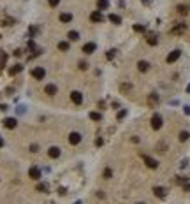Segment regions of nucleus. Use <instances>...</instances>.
<instances>
[{
	"instance_id": "nucleus-13",
	"label": "nucleus",
	"mask_w": 190,
	"mask_h": 204,
	"mask_svg": "<svg viewBox=\"0 0 190 204\" xmlns=\"http://www.w3.org/2000/svg\"><path fill=\"white\" fill-rule=\"evenodd\" d=\"M48 155H49L51 158H58V157H60V148H56V146H51V148L48 150Z\"/></svg>"
},
{
	"instance_id": "nucleus-31",
	"label": "nucleus",
	"mask_w": 190,
	"mask_h": 204,
	"mask_svg": "<svg viewBox=\"0 0 190 204\" xmlns=\"http://www.w3.org/2000/svg\"><path fill=\"white\" fill-rule=\"evenodd\" d=\"M48 2H49V5H51V7H56V5L60 4V0H48Z\"/></svg>"
},
{
	"instance_id": "nucleus-12",
	"label": "nucleus",
	"mask_w": 190,
	"mask_h": 204,
	"mask_svg": "<svg viewBox=\"0 0 190 204\" xmlns=\"http://www.w3.org/2000/svg\"><path fill=\"white\" fill-rule=\"evenodd\" d=\"M158 100H160V99H158V93H150V97H148V104H150L152 107H153V106H157V104H158Z\"/></svg>"
},
{
	"instance_id": "nucleus-8",
	"label": "nucleus",
	"mask_w": 190,
	"mask_h": 204,
	"mask_svg": "<svg viewBox=\"0 0 190 204\" xmlns=\"http://www.w3.org/2000/svg\"><path fill=\"white\" fill-rule=\"evenodd\" d=\"M97 9H99V11L109 9V0H97Z\"/></svg>"
},
{
	"instance_id": "nucleus-7",
	"label": "nucleus",
	"mask_w": 190,
	"mask_h": 204,
	"mask_svg": "<svg viewBox=\"0 0 190 204\" xmlns=\"http://www.w3.org/2000/svg\"><path fill=\"white\" fill-rule=\"evenodd\" d=\"M95 44L93 42H86V44H84V46H83V53H86V55H92L93 51H95Z\"/></svg>"
},
{
	"instance_id": "nucleus-24",
	"label": "nucleus",
	"mask_w": 190,
	"mask_h": 204,
	"mask_svg": "<svg viewBox=\"0 0 190 204\" xmlns=\"http://www.w3.org/2000/svg\"><path fill=\"white\" fill-rule=\"evenodd\" d=\"M90 118H92V120H95V122H99V120H102V116H100V113H93V111L90 113Z\"/></svg>"
},
{
	"instance_id": "nucleus-41",
	"label": "nucleus",
	"mask_w": 190,
	"mask_h": 204,
	"mask_svg": "<svg viewBox=\"0 0 190 204\" xmlns=\"http://www.w3.org/2000/svg\"><path fill=\"white\" fill-rule=\"evenodd\" d=\"M143 2H144V4H146V2H148V0H143Z\"/></svg>"
},
{
	"instance_id": "nucleus-33",
	"label": "nucleus",
	"mask_w": 190,
	"mask_h": 204,
	"mask_svg": "<svg viewBox=\"0 0 190 204\" xmlns=\"http://www.w3.org/2000/svg\"><path fill=\"white\" fill-rule=\"evenodd\" d=\"M79 67H81V69L84 71V69H86V67H88V63H86V62H79Z\"/></svg>"
},
{
	"instance_id": "nucleus-25",
	"label": "nucleus",
	"mask_w": 190,
	"mask_h": 204,
	"mask_svg": "<svg viewBox=\"0 0 190 204\" xmlns=\"http://www.w3.org/2000/svg\"><path fill=\"white\" fill-rule=\"evenodd\" d=\"M190 137V134L187 132V130H183V132H180V141H187Z\"/></svg>"
},
{
	"instance_id": "nucleus-21",
	"label": "nucleus",
	"mask_w": 190,
	"mask_h": 204,
	"mask_svg": "<svg viewBox=\"0 0 190 204\" xmlns=\"http://www.w3.org/2000/svg\"><path fill=\"white\" fill-rule=\"evenodd\" d=\"M67 37H69L71 41H78V39H79V34H78L76 30H71V32L67 34Z\"/></svg>"
},
{
	"instance_id": "nucleus-9",
	"label": "nucleus",
	"mask_w": 190,
	"mask_h": 204,
	"mask_svg": "<svg viewBox=\"0 0 190 204\" xmlns=\"http://www.w3.org/2000/svg\"><path fill=\"white\" fill-rule=\"evenodd\" d=\"M71 99H72V102H74V104H78V106L83 102V95H81L79 92H72V93H71Z\"/></svg>"
},
{
	"instance_id": "nucleus-10",
	"label": "nucleus",
	"mask_w": 190,
	"mask_h": 204,
	"mask_svg": "<svg viewBox=\"0 0 190 204\" xmlns=\"http://www.w3.org/2000/svg\"><path fill=\"white\" fill-rule=\"evenodd\" d=\"M16 125H18L16 118H5V120H4V127H5V128H14Z\"/></svg>"
},
{
	"instance_id": "nucleus-3",
	"label": "nucleus",
	"mask_w": 190,
	"mask_h": 204,
	"mask_svg": "<svg viewBox=\"0 0 190 204\" xmlns=\"http://www.w3.org/2000/svg\"><path fill=\"white\" fill-rule=\"evenodd\" d=\"M32 76H34L35 79H42V78L46 76V71L42 69V67H35V69L32 71Z\"/></svg>"
},
{
	"instance_id": "nucleus-15",
	"label": "nucleus",
	"mask_w": 190,
	"mask_h": 204,
	"mask_svg": "<svg viewBox=\"0 0 190 204\" xmlns=\"http://www.w3.org/2000/svg\"><path fill=\"white\" fill-rule=\"evenodd\" d=\"M137 69H139V71H141V72H146V71H148V69H150V63H148V62H146V60H141V62H139V63H137Z\"/></svg>"
},
{
	"instance_id": "nucleus-20",
	"label": "nucleus",
	"mask_w": 190,
	"mask_h": 204,
	"mask_svg": "<svg viewBox=\"0 0 190 204\" xmlns=\"http://www.w3.org/2000/svg\"><path fill=\"white\" fill-rule=\"evenodd\" d=\"M58 49L60 51H69V42H65V41L58 42Z\"/></svg>"
},
{
	"instance_id": "nucleus-30",
	"label": "nucleus",
	"mask_w": 190,
	"mask_h": 204,
	"mask_svg": "<svg viewBox=\"0 0 190 204\" xmlns=\"http://www.w3.org/2000/svg\"><path fill=\"white\" fill-rule=\"evenodd\" d=\"M144 30H146V28H144L143 25H134V32H139V34H141V32H144Z\"/></svg>"
},
{
	"instance_id": "nucleus-16",
	"label": "nucleus",
	"mask_w": 190,
	"mask_h": 204,
	"mask_svg": "<svg viewBox=\"0 0 190 204\" xmlns=\"http://www.w3.org/2000/svg\"><path fill=\"white\" fill-rule=\"evenodd\" d=\"M60 21H62V23H69V21H72V14L62 12V14H60Z\"/></svg>"
},
{
	"instance_id": "nucleus-32",
	"label": "nucleus",
	"mask_w": 190,
	"mask_h": 204,
	"mask_svg": "<svg viewBox=\"0 0 190 204\" xmlns=\"http://www.w3.org/2000/svg\"><path fill=\"white\" fill-rule=\"evenodd\" d=\"M111 174H113L111 169H106V171H104V178H111Z\"/></svg>"
},
{
	"instance_id": "nucleus-38",
	"label": "nucleus",
	"mask_w": 190,
	"mask_h": 204,
	"mask_svg": "<svg viewBox=\"0 0 190 204\" xmlns=\"http://www.w3.org/2000/svg\"><path fill=\"white\" fill-rule=\"evenodd\" d=\"M102 144H104V141H102V139L99 137V139H97V146H102Z\"/></svg>"
},
{
	"instance_id": "nucleus-26",
	"label": "nucleus",
	"mask_w": 190,
	"mask_h": 204,
	"mask_svg": "<svg viewBox=\"0 0 190 204\" xmlns=\"http://www.w3.org/2000/svg\"><path fill=\"white\" fill-rule=\"evenodd\" d=\"M37 192H48V185L46 183H39L37 185Z\"/></svg>"
},
{
	"instance_id": "nucleus-28",
	"label": "nucleus",
	"mask_w": 190,
	"mask_h": 204,
	"mask_svg": "<svg viewBox=\"0 0 190 204\" xmlns=\"http://www.w3.org/2000/svg\"><path fill=\"white\" fill-rule=\"evenodd\" d=\"M185 32V25H180L176 28H173V34H183Z\"/></svg>"
},
{
	"instance_id": "nucleus-23",
	"label": "nucleus",
	"mask_w": 190,
	"mask_h": 204,
	"mask_svg": "<svg viewBox=\"0 0 190 204\" xmlns=\"http://www.w3.org/2000/svg\"><path fill=\"white\" fill-rule=\"evenodd\" d=\"M120 90H121V92H130V90H132V84H129V83H123V84L120 86Z\"/></svg>"
},
{
	"instance_id": "nucleus-36",
	"label": "nucleus",
	"mask_w": 190,
	"mask_h": 204,
	"mask_svg": "<svg viewBox=\"0 0 190 204\" xmlns=\"http://www.w3.org/2000/svg\"><path fill=\"white\" fill-rule=\"evenodd\" d=\"M123 116H125V111H120V113H118V120H121Z\"/></svg>"
},
{
	"instance_id": "nucleus-22",
	"label": "nucleus",
	"mask_w": 190,
	"mask_h": 204,
	"mask_svg": "<svg viewBox=\"0 0 190 204\" xmlns=\"http://www.w3.org/2000/svg\"><path fill=\"white\" fill-rule=\"evenodd\" d=\"M5 62H7V55H5L2 49H0V67H4V65H5Z\"/></svg>"
},
{
	"instance_id": "nucleus-19",
	"label": "nucleus",
	"mask_w": 190,
	"mask_h": 204,
	"mask_svg": "<svg viewBox=\"0 0 190 204\" xmlns=\"http://www.w3.org/2000/svg\"><path fill=\"white\" fill-rule=\"evenodd\" d=\"M44 92H46L48 95H55V93H56V86H55V84H46Z\"/></svg>"
},
{
	"instance_id": "nucleus-18",
	"label": "nucleus",
	"mask_w": 190,
	"mask_h": 204,
	"mask_svg": "<svg viewBox=\"0 0 190 204\" xmlns=\"http://www.w3.org/2000/svg\"><path fill=\"white\" fill-rule=\"evenodd\" d=\"M21 69H23V65L18 63V65H14V67H11V69H9V74H11V76H16L18 72H21Z\"/></svg>"
},
{
	"instance_id": "nucleus-4",
	"label": "nucleus",
	"mask_w": 190,
	"mask_h": 204,
	"mask_svg": "<svg viewBox=\"0 0 190 204\" xmlns=\"http://www.w3.org/2000/svg\"><path fill=\"white\" fill-rule=\"evenodd\" d=\"M69 143H71V144H79V143H81V134H79V132H71Z\"/></svg>"
},
{
	"instance_id": "nucleus-2",
	"label": "nucleus",
	"mask_w": 190,
	"mask_h": 204,
	"mask_svg": "<svg viewBox=\"0 0 190 204\" xmlns=\"http://www.w3.org/2000/svg\"><path fill=\"white\" fill-rule=\"evenodd\" d=\"M180 56H181V51H180V49H174V51H171V53L167 55V63H174V62H176Z\"/></svg>"
},
{
	"instance_id": "nucleus-1",
	"label": "nucleus",
	"mask_w": 190,
	"mask_h": 204,
	"mask_svg": "<svg viewBox=\"0 0 190 204\" xmlns=\"http://www.w3.org/2000/svg\"><path fill=\"white\" fill-rule=\"evenodd\" d=\"M162 125H164L162 116H160V115H153V118H152V128H153V130H160Z\"/></svg>"
},
{
	"instance_id": "nucleus-37",
	"label": "nucleus",
	"mask_w": 190,
	"mask_h": 204,
	"mask_svg": "<svg viewBox=\"0 0 190 204\" xmlns=\"http://www.w3.org/2000/svg\"><path fill=\"white\" fill-rule=\"evenodd\" d=\"M185 115H188V116H190V107H188V106H185Z\"/></svg>"
},
{
	"instance_id": "nucleus-34",
	"label": "nucleus",
	"mask_w": 190,
	"mask_h": 204,
	"mask_svg": "<svg viewBox=\"0 0 190 204\" xmlns=\"http://www.w3.org/2000/svg\"><path fill=\"white\" fill-rule=\"evenodd\" d=\"M30 151H34V153L39 151V146H37V144H32V146H30Z\"/></svg>"
},
{
	"instance_id": "nucleus-39",
	"label": "nucleus",
	"mask_w": 190,
	"mask_h": 204,
	"mask_svg": "<svg viewBox=\"0 0 190 204\" xmlns=\"http://www.w3.org/2000/svg\"><path fill=\"white\" fill-rule=\"evenodd\" d=\"M183 188H185V190H187V192H188V190H190V183H187V185H185V187H183Z\"/></svg>"
},
{
	"instance_id": "nucleus-11",
	"label": "nucleus",
	"mask_w": 190,
	"mask_h": 204,
	"mask_svg": "<svg viewBox=\"0 0 190 204\" xmlns=\"http://www.w3.org/2000/svg\"><path fill=\"white\" fill-rule=\"evenodd\" d=\"M28 174H30V178H32V179H35V181H37V179L40 178V171H39V169H37L35 166H34V167H30Z\"/></svg>"
},
{
	"instance_id": "nucleus-29",
	"label": "nucleus",
	"mask_w": 190,
	"mask_h": 204,
	"mask_svg": "<svg viewBox=\"0 0 190 204\" xmlns=\"http://www.w3.org/2000/svg\"><path fill=\"white\" fill-rule=\"evenodd\" d=\"M146 41H148V44H152V46H155V44H157V37L155 35H150Z\"/></svg>"
},
{
	"instance_id": "nucleus-6",
	"label": "nucleus",
	"mask_w": 190,
	"mask_h": 204,
	"mask_svg": "<svg viewBox=\"0 0 190 204\" xmlns=\"http://www.w3.org/2000/svg\"><path fill=\"white\" fill-rule=\"evenodd\" d=\"M90 19L95 21V23H100V21H104V16H102V11H95L90 14Z\"/></svg>"
},
{
	"instance_id": "nucleus-40",
	"label": "nucleus",
	"mask_w": 190,
	"mask_h": 204,
	"mask_svg": "<svg viewBox=\"0 0 190 204\" xmlns=\"http://www.w3.org/2000/svg\"><path fill=\"white\" fill-rule=\"evenodd\" d=\"M187 92H188V93H190V83H188V86H187Z\"/></svg>"
},
{
	"instance_id": "nucleus-27",
	"label": "nucleus",
	"mask_w": 190,
	"mask_h": 204,
	"mask_svg": "<svg viewBox=\"0 0 190 204\" xmlns=\"http://www.w3.org/2000/svg\"><path fill=\"white\" fill-rule=\"evenodd\" d=\"M178 12H180V14H183V16H185V14H187V12H188V7H187V5H178Z\"/></svg>"
},
{
	"instance_id": "nucleus-5",
	"label": "nucleus",
	"mask_w": 190,
	"mask_h": 204,
	"mask_svg": "<svg viewBox=\"0 0 190 204\" xmlns=\"http://www.w3.org/2000/svg\"><path fill=\"white\" fill-rule=\"evenodd\" d=\"M143 160L146 162V166H148V167H152V169H157V167H158V162L155 160V158H150V157H146V155H144V157H143Z\"/></svg>"
},
{
	"instance_id": "nucleus-35",
	"label": "nucleus",
	"mask_w": 190,
	"mask_h": 204,
	"mask_svg": "<svg viewBox=\"0 0 190 204\" xmlns=\"http://www.w3.org/2000/svg\"><path fill=\"white\" fill-rule=\"evenodd\" d=\"M113 56H115V49H111V51H109V53H108V58H109V60H111V58H113Z\"/></svg>"
},
{
	"instance_id": "nucleus-14",
	"label": "nucleus",
	"mask_w": 190,
	"mask_h": 204,
	"mask_svg": "<svg viewBox=\"0 0 190 204\" xmlns=\"http://www.w3.org/2000/svg\"><path fill=\"white\" fill-rule=\"evenodd\" d=\"M153 194H155L158 199H164V197H165V188H162V187H155V188H153Z\"/></svg>"
},
{
	"instance_id": "nucleus-17",
	"label": "nucleus",
	"mask_w": 190,
	"mask_h": 204,
	"mask_svg": "<svg viewBox=\"0 0 190 204\" xmlns=\"http://www.w3.org/2000/svg\"><path fill=\"white\" fill-rule=\"evenodd\" d=\"M108 19L111 21V23H115V25H120V23H121V18H120L118 14H109Z\"/></svg>"
}]
</instances>
